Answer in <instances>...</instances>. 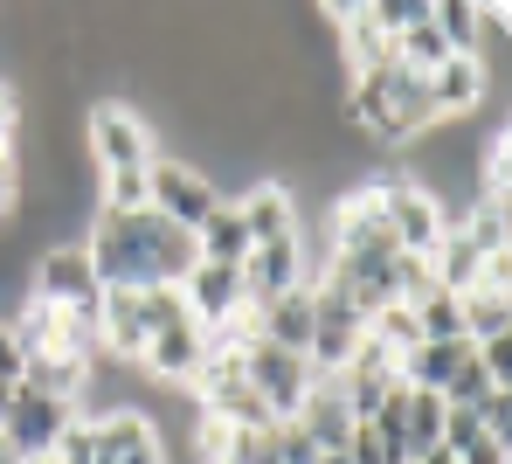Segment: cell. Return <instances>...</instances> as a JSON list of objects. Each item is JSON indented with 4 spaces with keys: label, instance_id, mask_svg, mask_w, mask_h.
<instances>
[{
    "label": "cell",
    "instance_id": "obj_30",
    "mask_svg": "<svg viewBox=\"0 0 512 464\" xmlns=\"http://www.w3.org/2000/svg\"><path fill=\"white\" fill-rule=\"evenodd\" d=\"M0 464H21V458H14V451H0Z\"/></svg>",
    "mask_w": 512,
    "mask_h": 464
},
{
    "label": "cell",
    "instance_id": "obj_24",
    "mask_svg": "<svg viewBox=\"0 0 512 464\" xmlns=\"http://www.w3.org/2000/svg\"><path fill=\"white\" fill-rule=\"evenodd\" d=\"M402 430H409V458L416 451H436L443 444V395H416L409 388V423Z\"/></svg>",
    "mask_w": 512,
    "mask_h": 464
},
{
    "label": "cell",
    "instance_id": "obj_21",
    "mask_svg": "<svg viewBox=\"0 0 512 464\" xmlns=\"http://www.w3.org/2000/svg\"><path fill=\"white\" fill-rule=\"evenodd\" d=\"M499 395H512V388H499L492 374L478 368V354H464V368L443 381V402H450V409H485V402H499Z\"/></svg>",
    "mask_w": 512,
    "mask_h": 464
},
{
    "label": "cell",
    "instance_id": "obj_4",
    "mask_svg": "<svg viewBox=\"0 0 512 464\" xmlns=\"http://www.w3.org/2000/svg\"><path fill=\"white\" fill-rule=\"evenodd\" d=\"M236 361H243V381L256 388V402L277 416V423H298V409H305V395H312V381L319 374L305 368V354H284V347H263V340H243L236 347Z\"/></svg>",
    "mask_w": 512,
    "mask_h": 464
},
{
    "label": "cell",
    "instance_id": "obj_27",
    "mask_svg": "<svg viewBox=\"0 0 512 464\" xmlns=\"http://www.w3.org/2000/svg\"><path fill=\"white\" fill-rule=\"evenodd\" d=\"M14 132H21V97L0 84V146H14Z\"/></svg>",
    "mask_w": 512,
    "mask_h": 464
},
{
    "label": "cell",
    "instance_id": "obj_19",
    "mask_svg": "<svg viewBox=\"0 0 512 464\" xmlns=\"http://www.w3.org/2000/svg\"><path fill=\"white\" fill-rule=\"evenodd\" d=\"M464 354H471L464 340H416L395 374H402V388H416V395H443V381L464 368Z\"/></svg>",
    "mask_w": 512,
    "mask_h": 464
},
{
    "label": "cell",
    "instance_id": "obj_13",
    "mask_svg": "<svg viewBox=\"0 0 512 464\" xmlns=\"http://www.w3.org/2000/svg\"><path fill=\"white\" fill-rule=\"evenodd\" d=\"M236 215H243V229H250V250L305 236V222H298V194H291L284 181H250L243 194H236Z\"/></svg>",
    "mask_w": 512,
    "mask_h": 464
},
{
    "label": "cell",
    "instance_id": "obj_25",
    "mask_svg": "<svg viewBox=\"0 0 512 464\" xmlns=\"http://www.w3.org/2000/svg\"><path fill=\"white\" fill-rule=\"evenodd\" d=\"M457 464H512V444H499V437H478V444H464V451H457Z\"/></svg>",
    "mask_w": 512,
    "mask_h": 464
},
{
    "label": "cell",
    "instance_id": "obj_11",
    "mask_svg": "<svg viewBox=\"0 0 512 464\" xmlns=\"http://www.w3.org/2000/svg\"><path fill=\"white\" fill-rule=\"evenodd\" d=\"M298 284H312V250H305V236H291V243H263V250L243 257V305H250V319L270 305V298L298 291Z\"/></svg>",
    "mask_w": 512,
    "mask_h": 464
},
{
    "label": "cell",
    "instance_id": "obj_26",
    "mask_svg": "<svg viewBox=\"0 0 512 464\" xmlns=\"http://www.w3.org/2000/svg\"><path fill=\"white\" fill-rule=\"evenodd\" d=\"M21 381V340L7 333V319H0V388H14Z\"/></svg>",
    "mask_w": 512,
    "mask_h": 464
},
{
    "label": "cell",
    "instance_id": "obj_15",
    "mask_svg": "<svg viewBox=\"0 0 512 464\" xmlns=\"http://www.w3.org/2000/svg\"><path fill=\"white\" fill-rule=\"evenodd\" d=\"M250 333L263 347H284V354H305L312 347V284H298V291H284V298H270L263 312L250 319Z\"/></svg>",
    "mask_w": 512,
    "mask_h": 464
},
{
    "label": "cell",
    "instance_id": "obj_10",
    "mask_svg": "<svg viewBox=\"0 0 512 464\" xmlns=\"http://www.w3.org/2000/svg\"><path fill=\"white\" fill-rule=\"evenodd\" d=\"M180 305L201 333H222V326H243L250 305H243V271L236 264H194L180 278Z\"/></svg>",
    "mask_w": 512,
    "mask_h": 464
},
{
    "label": "cell",
    "instance_id": "obj_18",
    "mask_svg": "<svg viewBox=\"0 0 512 464\" xmlns=\"http://www.w3.org/2000/svg\"><path fill=\"white\" fill-rule=\"evenodd\" d=\"M298 430L312 437V451H346L353 416H346V402H340V381H312V395L298 409Z\"/></svg>",
    "mask_w": 512,
    "mask_h": 464
},
{
    "label": "cell",
    "instance_id": "obj_14",
    "mask_svg": "<svg viewBox=\"0 0 512 464\" xmlns=\"http://www.w3.org/2000/svg\"><path fill=\"white\" fill-rule=\"evenodd\" d=\"M492 91V70L485 63H471V56H450V63H436L429 70V104H436V125H457V118H471L478 104Z\"/></svg>",
    "mask_w": 512,
    "mask_h": 464
},
{
    "label": "cell",
    "instance_id": "obj_16",
    "mask_svg": "<svg viewBox=\"0 0 512 464\" xmlns=\"http://www.w3.org/2000/svg\"><path fill=\"white\" fill-rule=\"evenodd\" d=\"M485 264H492V257H485V250L450 222V229H443V243L429 250V284H436V291H450V298H464L471 284L485 278Z\"/></svg>",
    "mask_w": 512,
    "mask_h": 464
},
{
    "label": "cell",
    "instance_id": "obj_8",
    "mask_svg": "<svg viewBox=\"0 0 512 464\" xmlns=\"http://www.w3.org/2000/svg\"><path fill=\"white\" fill-rule=\"evenodd\" d=\"M374 194H381V222H388V236H395V250L402 257H423L443 243V229H450V215L429 201L423 187L409 181V174H388V181H374Z\"/></svg>",
    "mask_w": 512,
    "mask_h": 464
},
{
    "label": "cell",
    "instance_id": "obj_9",
    "mask_svg": "<svg viewBox=\"0 0 512 464\" xmlns=\"http://www.w3.org/2000/svg\"><path fill=\"white\" fill-rule=\"evenodd\" d=\"M201 361H208V333H201L194 319H173V326H160V333L146 340V354H139L132 368L146 374V381H160L167 395H194Z\"/></svg>",
    "mask_w": 512,
    "mask_h": 464
},
{
    "label": "cell",
    "instance_id": "obj_5",
    "mask_svg": "<svg viewBox=\"0 0 512 464\" xmlns=\"http://www.w3.org/2000/svg\"><path fill=\"white\" fill-rule=\"evenodd\" d=\"M28 298H42V305H56V312H70V319H90V326H97L104 284H97V271H90L84 243H56V250H42V257H35V278H28Z\"/></svg>",
    "mask_w": 512,
    "mask_h": 464
},
{
    "label": "cell",
    "instance_id": "obj_1",
    "mask_svg": "<svg viewBox=\"0 0 512 464\" xmlns=\"http://www.w3.org/2000/svg\"><path fill=\"white\" fill-rule=\"evenodd\" d=\"M90 271L104 291H180V278L194 271V236L160 222L153 208L139 215H90Z\"/></svg>",
    "mask_w": 512,
    "mask_h": 464
},
{
    "label": "cell",
    "instance_id": "obj_2",
    "mask_svg": "<svg viewBox=\"0 0 512 464\" xmlns=\"http://www.w3.org/2000/svg\"><path fill=\"white\" fill-rule=\"evenodd\" d=\"M84 153L97 160L104 181H139V174H153V160H160L146 111L125 104V97H97L84 111Z\"/></svg>",
    "mask_w": 512,
    "mask_h": 464
},
{
    "label": "cell",
    "instance_id": "obj_3",
    "mask_svg": "<svg viewBox=\"0 0 512 464\" xmlns=\"http://www.w3.org/2000/svg\"><path fill=\"white\" fill-rule=\"evenodd\" d=\"M173 319H187L180 291H104V305H97V347L132 368L146 354V340L160 326H173Z\"/></svg>",
    "mask_w": 512,
    "mask_h": 464
},
{
    "label": "cell",
    "instance_id": "obj_20",
    "mask_svg": "<svg viewBox=\"0 0 512 464\" xmlns=\"http://www.w3.org/2000/svg\"><path fill=\"white\" fill-rule=\"evenodd\" d=\"M457 305H464V340H471V347L512 340V291H499V284H471Z\"/></svg>",
    "mask_w": 512,
    "mask_h": 464
},
{
    "label": "cell",
    "instance_id": "obj_29",
    "mask_svg": "<svg viewBox=\"0 0 512 464\" xmlns=\"http://www.w3.org/2000/svg\"><path fill=\"white\" fill-rule=\"evenodd\" d=\"M0 423H7V388H0Z\"/></svg>",
    "mask_w": 512,
    "mask_h": 464
},
{
    "label": "cell",
    "instance_id": "obj_6",
    "mask_svg": "<svg viewBox=\"0 0 512 464\" xmlns=\"http://www.w3.org/2000/svg\"><path fill=\"white\" fill-rule=\"evenodd\" d=\"M77 423V402H63V395H42V388H7V423H0V451H14V458H49L56 451V437Z\"/></svg>",
    "mask_w": 512,
    "mask_h": 464
},
{
    "label": "cell",
    "instance_id": "obj_28",
    "mask_svg": "<svg viewBox=\"0 0 512 464\" xmlns=\"http://www.w3.org/2000/svg\"><path fill=\"white\" fill-rule=\"evenodd\" d=\"M409 464H457V458H450V451H416Z\"/></svg>",
    "mask_w": 512,
    "mask_h": 464
},
{
    "label": "cell",
    "instance_id": "obj_22",
    "mask_svg": "<svg viewBox=\"0 0 512 464\" xmlns=\"http://www.w3.org/2000/svg\"><path fill=\"white\" fill-rule=\"evenodd\" d=\"M409 312H416V333H423V340H464V305H457L450 291H429ZM464 347H471V340H464Z\"/></svg>",
    "mask_w": 512,
    "mask_h": 464
},
{
    "label": "cell",
    "instance_id": "obj_7",
    "mask_svg": "<svg viewBox=\"0 0 512 464\" xmlns=\"http://www.w3.org/2000/svg\"><path fill=\"white\" fill-rule=\"evenodd\" d=\"M215 201H222V187H215L208 167H194V160H153V174H146V208H153L160 222H173V229L194 236Z\"/></svg>",
    "mask_w": 512,
    "mask_h": 464
},
{
    "label": "cell",
    "instance_id": "obj_17",
    "mask_svg": "<svg viewBox=\"0 0 512 464\" xmlns=\"http://www.w3.org/2000/svg\"><path fill=\"white\" fill-rule=\"evenodd\" d=\"M243 257H250V229H243L236 201L222 194V201L208 208V222L194 229V264H236V271H243Z\"/></svg>",
    "mask_w": 512,
    "mask_h": 464
},
{
    "label": "cell",
    "instance_id": "obj_12",
    "mask_svg": "<svg viewBox=\"0 0 512 464\" xmlns=\"http://www.w3.org/2000/svg\"><path fill=\"white\" fill-rule=\"evenodd\" d=\"M90 451L97 464H167V444L146 409H104L90 416Z\"/></svg>",
    "mask_w": 512,
    "mask_h": 464
},
{
    "label": "cell",
    "instance_id": "obj_23",
    "mask_svg": "<svg viewBox=\"0 0 512 464\" xmlns=\"http://www.w3.org/2000/svg\"><path fill=\"white\" fill-rule=\"evenodd\" d=\"M395 63H409V70H436V63H450V42H443V35H436V21H416V28H402V35H395Z\"/></svg>",
    "mask_w": 512,
    "mask_h": 464
}]
</instances>
